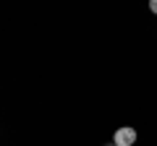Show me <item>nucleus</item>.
Masks as SVG:
<instances>
[{
	"label": "nucleus",
	"instance_id": "1",
	"mask_svg": "<svg viewBox=\"0 0 157 146\" xmlns=\"http://www.w3.org/2000/svg\"><path fill=\"white\" fill-rule=\"evenodd\" d=\"M113 144H115V146H134L136 144V130L131 128V125L118 128L115 136H113Z\"/></svg>",
	"mask_w": 157,
	"mask_h": 146
},
{
	"label": "nucleus",
	"instance_id": "2",
	"mask_svg": "<svg viewBox=\"0 0 157 146\" xmlns=\"http://www.w3.org/2000/svg\"><path fill=\"white\" fill-rule=\"evenodd\" d=\"M149 11H152V13H157V0H149Z\"/></svg>",
	"mask_w": 157,
	"mask_h": 146
},
{
	"label": "nucleus",
	"instance_id": "3",
	"mask_svg": "<svg viewBox=\"0 0 157 146\" xmlns=\"http://www.w3.org/2000/svg\"><path fill=\"white\" fill-rule=\"evenodd\" d=\"M107 146H110V144H107ZM113 146H115V144H113Z\"/></svg>",
	"mask_w": 157,
	"mask_h": 146
}]
</instances>
